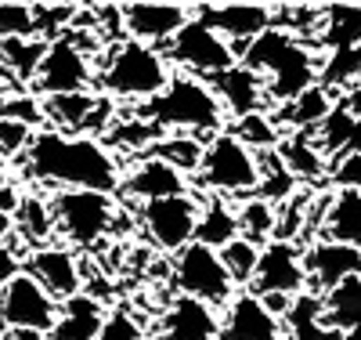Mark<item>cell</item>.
Segmentation results:
<instances>
[{"label": "cell", "mask_w": 361, "mask_h": 340, "mask_svg": "<svg viewBox=\"0 0 361 340\" xmlns=\"http://www.w3.org/2000/svg\"><path fill=\"white\" fill-rule=\"evenodd\" d=\"M22 167L33 181L58 184V189H76V192H102L112 196L123 184L116 156L98 138L83 134H62V131H37L33 145L22 156Z\"/></svg>", "instance_id": "6da1fadb"}, {"label": "cell", "mask_w": 361, "mask_h": 340, "mask_svg": "<svg viewBox=\"0 0 361 340\" xmlns=\"http://www.w3.org/2000/svg\"><path fill=\"white\" fill-rule=\"evenodd\" d=\"M243 66L264 76L267 87V102L289 105L304 95L307 87L318 83V61L314 51L296 40L286 25H271L264 37H257L243 54Z\"/></svg>", "instance_id": "7a4b0ae2"}, {"label": "cell", "mask_w": 361, "mask_h": 340, "mask_svg": "<svg viewBox=\"0 0 361 340\" xmlns=\"http://www.w3.org/2000/svg\"><path fill=\"white\" fill-rule=\"evenodd\" d=\"M137 119L152 123L156 131H192V134H221L224 131V109L214 95V87L195 76H170L166 90L145 102Z\"/></svg>", "instance_id": "3957f363"}, {"label": "cell", "mask_w": 361, "mask_h": 340, "mask_svg": "<svg viewBox=\"0 0 361 340\" xmlns=\"http://www.w3.org/2000/svg\"><path fill=\"white\" fill-rule=\"evenodd\" d=\"M170 83V61L163 51L137 44V40H119L109 54L105 66L98 73V83L109 98H123V102H152L156 95H163Z\"/></svg>", "instance_id": "277c9868"}, {"label": "cell", "mask_w": 361, "mask_h": 340, "mask_svg": "<svg viewBox=\"0 0 361 340\" xmlns=\"http://www.w3.org/2000/svg\"><path fill=\"white\" fill-rule=\"evenodd\" d=\"M195 181L206 192H217V196H257L260 189L257 152L246 148L231 131H221L214 138H206Z\"/></svg>", "instance_id": "5b68a950"}, {"label": "cell", "mask_w": 361, "mask_h": 340, "mask_svg": "<svg viewBox=\"0 0 361 340\" xmlns=\"http://www.w3.org/2000/svg\"><path fill=\"white\" fill-rule=\"evenodd\" d=\"M51 213H54V232L62 235L69 246H98L105 239V232L116 221V203L112 196L102 192H76L66 189L51 196Z\"/></svg>", "instance_id": "8992f818"}, {"label": "cell", "mask_w": 361, "mask_h": 340, "mask_svg": "<svg viewBox=\"0 0 361 340\" xmlns=\"http://www.w3.org/2000/svg\"><path fill=\"white\" fill-rule=\"evenodd\" d=\"M163 54L170 66L185 69V76H195V80H214L238 61L235 47L224 37H217L199 15H192V22L163 47Z\"/></svg>", "instance_id": "52a82bcc"}, {"label": "cell", "mask_w": 361, "mask_h": 340, "mask_svg": "<svg viewBox=\"0 0 361 340\" xmlns=\"http://www.w3.org/2000/svg\"><path fill=\"white\" fill-rule=\"evenodd\" d=\"M173 286L180 297L202 300L209 307H228L235 297V283L221 264V254L202 242H188L180 254H173Z\"/></svg>", "instance_id": "ba28073f"}, {"label": "cell", "mask_w": 361, "mask_h": 340, "mask_svg": "<svg viewBox=\"0 0 361 340\" xmlns=\"http://www.w3.org/2000/svg\"><path fill=\"white\" fill-rule=\"evenodd\" d=\"M94 87V66L83 44L73 33H62L47 44L44 66L37 73L33 95L37 98H54V95H87Z\"/></svg>", "instance_id": "9c48e42d"}, {"label": "cell", "mask_w": 361, "mask_h": 340, "mask_svg": "<svg viewBox=\"0 0 361 340\" xmlns=\"http://www.w3.org/2000/svg\"><path fill=\"white\" fill-rule=\"evenodd\" d=\"M58 319V300L33 279L29 271L15 275L0 293V329H22V333H51Z\"/></svg>", "instance_id": "30bf717a"}, {"label": "cell", "mask_w": 361, "mask_h": 340, "mask_svg": "<svg viewBox=\"0 0 361 340\" xmlns=\"http://www.w3.org/2000/svg\"><path fill=\"white\" fill-rule=\"evenodd\" d=\"M250 293L257 297H289L296 300L307 293V268H304V250L293 239H271L260 246L257 275L250 283Z\"/></svg>", "instance_id": "8fae6325"}, {"label": "cell", "mask_w": 361, "mask_h": 340, "mask_svg": "<svg viewBox=\"0 0 361 340\" xmlns=\"http://www.w3.org/2000/svg\"><path fill=\"white\" fill-rule=\"evenodd\" d=\"M195 225H199V199L192 196L141 203V228L159 250L180 254L188 242H195Z\"/></svg>", "instance_id": "7c38bea8"}, {"label": "cell", "mask_w": 361, "mask_h": 340, "mask_svg": "<svg viewBox=\"0 0 361 340\" xmlns=\"http://www.w3.org/2000/svg\"><path fill=\"white\" fill-rule=\"evenodd\" d=\"M192 15L195 8H185V4H127L119 8V25H123L127 40H137L159 51L192 22Z\"/></svg>", "instance_id": "4fadbf2b"}, {"label": "cell", "mask_w": 361, "mask_h": 340, "mask_svg": "<svg viewBox=\"0 0 361 340\" xmlns=\"http://www.w3.org/2000/svg\"><path fill=\"white\" fill-rule=\"evenodd\" d=\"M195 15L214 29L217 37H224L231 47L243 44L250 47L257 37H264L271 25H275V8L267 4H199Z\"/></svg>", "instance_id": "5bb4252c"}, {"label": "cell", "mask_w": 361, "mask_h": 340, "mask_svg": "<svg viewBox=\"0 0 361 340\" xmlns=\"http://www.w3.org/2000/svg\"><path fill=\"white\" fill-rule=\"evenodd\" d=\"M304 268H307V290L311 293H329L347 279L361 275V250L333 239H314L304 250Z\"/></svg>", "instance_id": "9a60e30c"}, {"label": "cell", "mask_w": 361, "mask_h": 340, "mask_svg": "<svg viewBox=\"0 0 361 340\" xmlns=\"http://www.w3.org/2000/svg\"><path fill=\"white\" fill-rule=\"evenodd\" d=\"M221 340H286V322L257 293L243 290L224 307Z\"/></svg>", "instance_id": "2e32d148"}, {"label": "cell", "mask_w": 361, "mask_h": 340, "mask_svg": "<svg viewBox=\"0 0 361 340\" xmlns=\"http://www.w3.org/2000/svg\"><path fill=\"white\" fill-rule=\"evenodd\" d=\"M33 279L58 300L66 304L73 297L83 293V275H80V261L73 250L66 246H40V250L29 254V268H25Z\"/></svg>", "instance_id": "e0dca14e"}, {"label": "cell", "mask_w": 361, "mask_h": 340, "mask_svg": "<svg viewBox=\"0 0 361 340\" xmlns=\"http://www.w3.org/2000/svg\"><path fill=\"white\" fill-rule=\"evenodd\" d=\"M214 87V95L224 109V116L231 119H246V116H257L264 105H267V87H264V76L246 69L243 61H235L231 69H224L221 76L206 80Z\"/></svg>", "instance_id": "ac0fdd59"}, {"label": "cell", "mask_w": 361, "mask_h": 340, "mask_svg": "<svg viewBox=\"0 0 361 340\" xmlns=\"http://www.w3.org/2000/svg\"><path fill=\"white\" fill-rule=\"evenodd\" d=\"M159 340H221L217 307L192 297H177L163 315Z\"/></svg>", "instance_id": "d6986e66"}, {"label": "cell", "mask_w": 361, "mask_h": 340, "mask_svg": "<svg viewBox=\"0 0 361 340\" xmlns=\"http://www.w3.org/2000/svg\"><path fill=\"white\" fill-rule=\"evenodd\" d=\"M127 196L141 199V203H156V199H173V196H188V177L180 174L177 167L156 160V156H148L145 163H137L123 184H119Z\"/></svg>", "instance_id": "ffe728a7"}, {"label": "cell", "mask_w": 361, "mask_h": 340, "mask_svg": "<svg viewBox=\"0 0 361 340\" xmlns=\"http://www.w3.org/2000/svg\"><path fill=\"white\" fill-rule=\"evenodd\" d=\"M109 312L98 297L80 293L66 304H58V319L47 333V340H98Z\"/></svg>", "instance_id": "44dd1931"}, {"label": "cell", "mask_w": 361, "mask_h": 340, "mask_svg": "<svg viewBox=\"0 0 361 340\" xmlns=\"http://www.w3.org/2000/svg\"><path fill=\"white\" fill-rule=\"evenodd\" d=\"M322 239L361 250V192L336 189L333 196H322Z\"/></svg>", "instance_id": "7402d4cb"}, {"label": "cell", "mask_w": 361, "mask_h": 340, "mask_svg": "<svg viewBox=\"0 0 361 340\" xmlns=\"http://www.w3.org/2000/svg\"><path fill=\"white\" fill-rule=\"evenodd\" d=\"M44 54H47V40H40V37L0 40V80L8 83V76H15V87L37 83Z\"/></svg>", "instance_id": "603a6c76"}, {"label": "cell", "mask_w": 361, "mask_h": 340, "mask_svg": "<svg viewBox=\"0 0 361 340\" xmlns=\"http://www.w3.org/2000/svg\"><path fill=\"white\" fill-rule=\"evenodd\" d=\"M322 322L333 333H361V275L322 293Z\"/></svg>", "instance_id": "cb8c5ba5"}, {"label": "cell", "mask_w": 361, "mask_h": 340, "mask_svg": "<svg viewBox=\"0 0 361 340\" xmlns=\"http://www.w3.org/2000/svg\"><path fill=\"white\" fill-rule=\"evenodd\" d=\"M15 221V235H22L33 250L47 246V239L54 235V213H51V199L37 196V192H22L18 206L11 213Z\"/></svg>", "instance_id": "d4e9b609"}, {"label": "cell", "mask_w": 361, "mask_h": 340, "mask_svg": "<svg viewBox=\"0 0 361 340\" xmlns=\"http://www.w3.org/2000/svg\"><path fill=\"white\" fill-rule=\"evenodd\" d=\"M279 160L286 163V170L296 181H318L322 177V167H325L322 148H318V141L307 131H289L279 141Z\"/></svg>", "instance_id": "484cf974"}, {"label": "cell", "mask_w": 361, "mask_h": 340, "mask_svg": "<svg viewBox=\"0 0 361 340\" xmlns=\"http://www.w3.org/2000/svg\"><path fill=\"white\" fill-rule=\"evenodd\" d=\"M318 37L329 51L361 47V8L340 4V8L318 11Z\"/></svg>", "instance_id": "4316f807"}, {"label": "cell", "mask_w": 361, "mask_h": 340, "mask_svg": "<svg viewBox=\"0 0 361 340\" xmlns=\"http://www.w3.org/2000/svg\"><path fill=\"white\" fill-rule=\"evenodd\" d=\"M282 322L289 326L286 340H340V333L325 329V322H322V297L311 293V290L293 300V307L286 312Z\"/></svg>", "instance_id": "83f0119b"}, {"label": "cell", "mask_w": 361, "mask_h": 340, "mask_svg": "<svg viewBox=\"0 0 361 340\" xmlns=\"http://www.w3.org/2000/svg\"><path fill=\"white\" fill-rule=\"evenodd\" d=\"M238 239V218L224 199H209L199 206V225H195V242L209 246V250H224V246Z\"/></svg>", "instance_id": "f1b7e54d"}, {"label": "cell", "mask_w": 361, "mask_h": 340, "mask_svg": "<svg viewBox=\"0 0 361 340\" xmlns=\"http://www.w3.org/2000/svg\"><path fill=\"white\" fill-rule=\"evenodd\" d=\"M235 218H238V235L257 242V246H267L279 232V206H271L260 196L243 199V206L235 210Z\"/></svg>", "instance_id": "f546056e"}, {"label": "cell", "mask_w": 361, "mask_h": 340, "mask_svg": "<svg viewBox=\"0 0 361 340\" xmlns=\"http://www.w3.org/2000/svg\"><path fill=\"white\" fill-rule=\"evenodd\" d=\"M282 109H286V119H289L293 131H318L322 123H325V116L333 112L336 105H333L329 87L314 83V87H307L296 102H289V105H282Z\"/></svg>", "instance_id": "4dcf8cb0"}, {"label": "cell", "mask_w": 361, "mask_h": 340, "mask_svg": "<svg viewBox=\"0 0 361 340\" xmlns=\"http://www.w3.org/2000/svg\"><path fill=\"white\" fill-rule=\"evenodd\" d=\"M361 138V119H357V112H350V109H343V105H336L333 112L325 116V123L318 127V148H322V156H329V152H350V145Z\"/></svg>", "instance_id": "1f68e13d"}, {"label": "cell", "mask_w": 361, "mask_h": 340, "mask_svg": "<svg viewBox=\"0 0 361 340\" xmlns=\"http://www.w3.org/2000/svg\"><path fill=\"white\" fill-rule=\"evenodd\" d=\"M257 261H260V246L250 242V239H231L224 250H221V264L228 271V279L235 286H250L253 283V275H257Z\"/></svg>", "instance_id": "d6a6232c"}, {"label": "cell", "mask_w": 361, "mask_h": 340, "mask_svg": "<svg viewBox=\"0 0 361 340\" xmlns=\"http://www.w3.org/2000/svg\"><path fill=\"white\" fill-rule=\"evenodd\" d=\"M361 80V47H343V51H329L325 66H318V83L322 87H350Z\"/></svg>", "instance_id": "836d02e7"}, {"label": "cell", "mask_w": 361, "mask_h": 340, "mask_svg": "<svg viewBox=\"0 0 361 340\" xmlns=\"http://www.w3.org/2000/svg\"><path fill=\"white\" fill-rule=\"evenodd\" d=\"M238 141L253 152H275L279 148V127L267 119V112H257V116H246V119H235V131H231Z\"/></svg>", "instance_id": "e575fe53"}, {"label": "cell", "mask_w": 361, "mask_h": 340, "mask_svg": "<svg viewBox=\"0 0 361 340\" xmlns=\"http://www.w3.org/2000/svg\"><path fill=\"white\" fill-rule=\"evenodd\" d=\"M202 148L206 145L195 141V138H163V145L152 148V156L163 160V163H170V167H177L180 174H188V170H199Z\"/></svg>", "instance_id": "d590c367"}, {"label": "cell", "mask_w": 361, "mask_h": 340, "mask_svg": "<svg viewBox=\"0 0 361 340\" xmlns=\"http://www.w3.org/2000/svg\"><path fill=\"white\" fill-rule=\"evenodd\" d=\"M37 37V18L29 4H0V40Z\"/></svg>", "instance_id": "8d00e7d4"}, {"label": "cell", "mask_w": 361, "mask_h": 340, "mask_svg": "<svg viewBox=\"0 0 361 340\" xmlns=\"http://www.w3.org/2000/svg\"><path fill=\"white\" fill-rule=\"evenodd\" d=\"M33 134L37 131L29 127V123L4 116V119H0V156H4V160H22L29 152V145H33Z\"/></svg>", "instance_id": "74e56055"}, {"label": "cell", "mask_w": 361, "mask_h": 340, "mask_svg": "<svg viewBox=\"0 0 361 340\" xmlns=\"http://www.w3.org/2000/svg\"><path fill=\"white\" fill-rule=\"evenodd\" d=\"M98 340H145V329H141V322L130 315V312H109V319H105V326H102V336Z\"/></svg>", "instance_id": "f35d334b"}, {"label": "cell", "mask_w": 361, "mask_h": 340, "mask_svg": "<svg viewBox=\"0 0 361 340\" xmlns=\"http://www.w3.org/2000/svg\"><path fill=\"white\" fill-rule=\"evenodd\" d=\"M333 181L340 189H354L361 192V148H350L336 160V170H333Z\"/></svg>", "instance_id": "ab89813d"}, {"label": "cell", "mask_w": 361, "mask_h": 340, "mask_svg": "<svg viewBox=\"0 0 361 340\" xmlns=\"http://www.w3.org/2000/svg\"><path fill=\"white\" fill-rule=\"evenodd\" d=\"M15 275H22V257L11 242H0V293H4V286Z\"/></svg>", "instance_id": "60d3db41"}, {"label": "cell", "mask_w": 361, "mask_h": 340, "mask_svg": "<svg viewBox=\"0 0 361 340\" xmlns=\"http://www.w3.org/2000/svg\"><path fill=\"white\" fill-rule=\"evenodd\" d=\"M18 189L15 184H0V213H15V206H18Z\"/></svg>", "instance_id": "b9f144b4"}, {"label": "cell", "mask_w": 361, "mask_h": 340, "mask_svg": "<svg viewBox=\"0 0 361 340\" xmlns=\"http://www.w3.org/2000/svg\"><path fill=\"white\" fill-rule=\"evenodd\" d=\"M8 102H11V83L0 80V119L8 116Z\"/></svg>", "instance_id": "7bdbcfd3"}, {"label": "cell", "mask_w": 361, "mask_h": 340, "mask_svg": "<svg viewBox=\"0 0 361 340\" xmlns=\"http://www.w3.org/2000/svg\"><path fill=\"white\" fill-rule=\"evenodd\" d=\"M15 232V221H11V213H0V242H8V235Z\"/></svg>", "instance_id": "ee69618b"}, {"label": "cell", "mask_w": 361, "mask_h": 340, "mask_svg": "<svg viewBox=\"0 0 361 340\" xmlns=\"http://www.w3.org/2000/svg\"><path fill=\"white\" fill-rule=\"evenodd\" d=\"M0 184H11V181H8V160H4V156H0Z\"/></svg>", "instance_id": "f6af8a7d"}, {"label": "cell", "mask_w": 361, "mask_h": 340, "mask_svg": "<svg viewBox=\"0 0 361 340\" xmlns=\"http://www.w3.org/2000/svg\"><path fill=\"white\" fill-rule=\"evenodd\" d=\"M340 340H361V333H343Z\"/></svg>", "instance_id": "bcb514c9"}, {"label": "cell", "mask_w": 361, "mask_h": 340, "mask_svg": "<svg viewBox=\"0 0 361 340\" xmlns=\"http://www.w3.org/2000/svg\"><path fill=\"white\" fill-rule=\"evenodd\" d=\"M0 340H8V336H4V329H0Z\"/></svg>", "instance_id": "7dc6e473"}]
</instances>
